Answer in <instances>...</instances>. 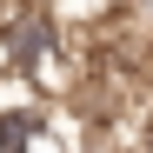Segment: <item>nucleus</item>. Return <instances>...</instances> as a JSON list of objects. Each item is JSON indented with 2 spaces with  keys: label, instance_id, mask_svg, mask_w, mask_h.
Masks as SVG:
<instances>
[{
  "label": "nucleus",
  "instance_id": "obj_1",
  "mask_svg": "<svg viewBox=\"0 0 153 153\" xmlns=\"http://www.w3.org/2000/svg\"><path fill=\"white\" fill-rule=\"evenodd\" d=\"M0 60L13 73H40L47 60H60V27L47 7H20L7 13V27H0Z\"/></svg>",
  "mask_w": 153,
  "mask_h": 153
},
{
  "label": "nucleus",
  "instance_id": "obj_2",
  "mask_svg": "<svg viewBox=\"0 0 153 153\" xmlns=\"http://www.w3.org/2000/svg\"><path fill=\"white\" fill-rule=\"evenodd\" d=\"M47 133V113L40 107H13V113H0V146H33Z\"/></svg>",
  "mask_w": 153,
  "mask_h": 153
},
{
  "label": "nucleus",
  "instance_id": "obj_3",
  "mask_svg": "<svg viewBox=\"0 0 153 153\" xmlns=\"http://www.w3.org/2000/svg\"><path fill=\"white\" fill-rule=\"evenodd\" d=\"M133 20H140V27L153 33V0H133Z\"/></svg>",
  "mask_w": 153,
  "mask_h": 153
}]
</instances>
